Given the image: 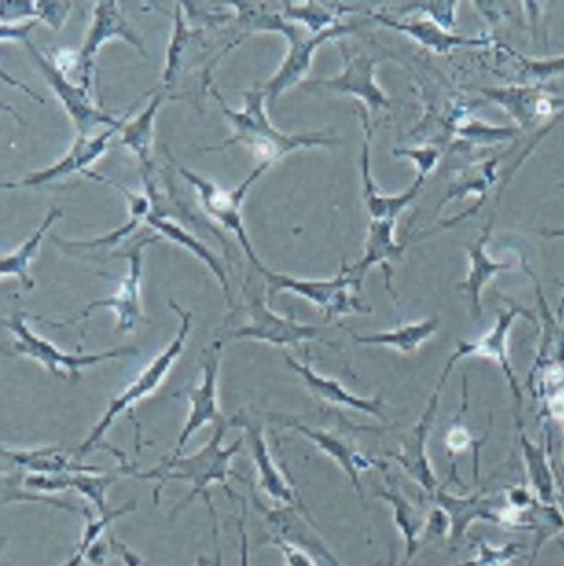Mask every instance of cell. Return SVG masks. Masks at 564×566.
<instances>
[{
    "mask_svg": "<svg viewBox=\"0 0 564 566\" xmlns=\"http://www.w3.org/2000/svg\"><path fill=\"white\" fill-rule=\"evenodd\" d=\"M238 6V24L247 28L249 32H280L285 35L289 43L288 57L283 60L282 66L278 69L274 76L269 77L261 91L265 93L269 105H274L278 98L282 96L288 88L299 85L313 65L316 50L322 44L330 41H338L344 35L357 32V24L349 22H341L337 27L330 28L326 32L313 35L305 28L300 27L296 22L283 19L282 13L269 11L263 4H252V2H233Z\"/></svg>",
    "mask_w": 564,
    "mask_h": 566,
    "instance_id": "6da1fadb",
    "label": "cell"
},
{
    "mask_svg": "<svg viewBox=\"0 0 564 566\" xmlns=\"http://www.w3.org/2000/svg\"><path fill=\"white\" fill-rule=\"evenodd\" d=\"M233 420H221L216 423L213 434L205 446L191 454V457H182L177 462L171 463L166 469H153L142 473L138 469L130 468V465H122L119 473L130 474L135 479L140 480H158L157 490L153 493V502L158 504L160 502V493L168 482H188L191 485L190 495L186 496L185 501L180 502L179 506L175 507L169 518H175L180 512H185L186 507L190 506L191 502L196 501L197 495H207L208 488L212 484H221L224 490L230 493L228 488V476L233 474L230 471V462L232 458L241 451L244 438L233 441L232 446L223 447V438L228 429H232Z\"/></svg>",
    "mask_w": 564,
    "mask_h": 566,
    "instance_id": "7a4b0ae2",
    "label": "cell"
},
{
    "mask_svg": "<svg viewBox=\"0 0 564 566\" xmlns=\"http://www.w3.org/2000/svg\"><path fill=\"white\" fill-rule=\"evenodd\" d=\"M212 94L218 99L223 115L232 122L233 137L224 140L221 146L202 147V151H223L227 147L243 144L254 151L255 157L260 158L261 164L272 166V164L285 157L291 151L302 149V147L337 146L341 144L338 138L330 137L324 133H313V135H285L278 132L272 126L265 111V93L261 88H254L244 94L243 109L233 111L228 107L223 96L212 88Z\"/></svg>",
    "mask_w": 564,
    "mask_h": 566,
    "instance_id": "3957f363",
    "label": "cell"
},
{
    "mask_svg": "<svg viewBox=\"0 0 564 566\" xmlns=\"http://www.w3.org/2000/svg\"><path fill=\"white\" fill-rule=\"evenodd\" d=\"M169 307L180 316V329L177 337L174 338V343L169 344L163 354L155 357L152 365H147V368L142 370L140 376L136 377L135 381L130 382L129 387L125 388L118 398L111 401L105 415L102 416V420L91 430L87 440L83 441L82 446L77 447V451L74 452L77 458L87 457L88 452L96 451L98 447H104V449L111 451L113 447H107V443H104V436L113 427L114 420L125 410L135 407L142 399L157 392V388L163 385L164 379L171 370V366L175 365V360L179 359L180 354L185 352L186 340H188L191 329V313L179 307L174 300H169Z\"/></svg>",
    "mask_w": 564,
    "mask_h": 566,
    "instance_id": "277c9868",
    "label": "cell"
},
{
    "mask_svg": "<svg viewBox=\"0 0 564 566\" xmlns=\"http://www.w3.org/2000/svg\"><path fill=\"white\" fill-rule=\"evenodd\" d=\"M261 276L265 279L269 287V298L283 291L299 294L316 305L327 321H333L337 316L372 313V307L364 305L357 296H353L352 289H361V283L352 273V265H347L346 262H342L341 271L333 280L291 279L285 274L272 273L269 269H265Z\"/></svg>",
    "mask_w": 564,
    "mask_h": 566,
    "instance_id": "5b68a950",
    "label": "cell"
},
{
    "mask_svg": "<svg viewBox=\"0 0 564 566\" xmlns=\"http://www.w3.org/2000/svg\"><path fill=\"white\" fill-rule=\"evenodd\" d=\"M175 166L179 169L180 177H185V179L196 188L197 193H199V199H201L202 208L207 210L208 216L216 219L224 230H230V232L238 238L239 243L243 247L244 254L249 258V262L252 263V268H254L258 273H263L265 268H263V263L260 262V258L255 254L254 247L250 243L249 234H247V229H244L243 224L241 207H243L244 197L249 193L250 186L254 185L255 180L260 179L261 175L265 174V169L271 168V166L260 164V166H258L238 188H233V190H224V188L216 185L212 180L205 179L201 175L194 174V171L185 168V166H180V164L175 163Z\"/></svg>",
    "mask_w": 564,
    "mask_h": 566,
    "instance_id": "8992f818",
    "label": "cell"
},
{
    "mask_svg": "<svg viewBox=\"0 0 564 566\" xmlns=\"http://www.w3.org/2000/svg\"><path fill=\"white\" fill-rule=\"evenodd\" d=\"M11 333H13V344L11 349L17 355L30 357L39 365L44 366L46 370L55 377H72L77 379L83 368L88 366L104 365L107 360H116L127 355L140 354L135 346H124V348L109 349L102 354H65L58 349L55 344L50 343L46 338L39 337L28 327L24 315H15L10 321L2 322Z\"/></svg>",
    "mask_w": 564,
    "mask_h": 566,
    "instance_id": "52a82bcc",
    "label": "cell"
},
{
    "mask_svg": "<svg viewBox=\"0 0 564 566\" xmlns=\"http://www.w3.org/2000/svg\"><path fill=\"white\" fill-rule=\"evenodd\" d=\"M458 357L455 354L447 360L446 368L441 371L440 379L436 382L435 392L430 396L429 405L424 410V415L419 418L418 423L408 430L407 434L401 438L399 451L390 452L388 457L396 460L401 465L403 471L408 474V479H412L427 495L432 496L438 493L441 484L436 476L432 463H430L429 452H427V441H429L430 430L435 429L436 415L440 409L441 392L446 387L447 379L458 365Z\"/></svg>",
    "mask_w": 564,
    "mask_h": 566,
    "instance_id": "ba28073f",
    "label": "cell"
},
{
    "mask_svg": "<svg viewBox=\"0 0 564 566\" xmlns=\"http://www.w3.org/2000/svg\"><path fill=\"white\" fill-rule=\"evenodd\" d=\"M33 60L38 61L39 69L43 72L44 80L49 82L50 88L54 91L55 98L60 99L61 105L65 107L66 113L71 116L72 124L76 127L77 137H91L94 127L98 126H119L127 120L130 111L138 107V104L130 105L124 118H113L107 115L105 111L98 109L93 102V93H88L87 88L83 85L69 82L65 76V71H61L60 66L55 65L52 57L41 52V50L32 43V39L24 43Z\"/></svg>",
    "mask_w": 564,
    "mask_h": 566,
    "instance_id": "9c48e42d",
    "label": "cell"
},
{
    "mask_svg": "<svg viewBox=\"0 0 564 566\" xmlns=\"http://www.w3.org/2000/svg\"><path fill=\"white\" fill-rule=\"evenodd\" d=\"M244 300L250 322L227 333V338H254L276 348H296L310 340H322L321 333L313 326H305L293 318H285L267 305V300L250 283L244 285Z\"/></svg>",
    "mask_w": 564,
    "mask_h": 566,
    "instance_id": "30bf717a",
    "label": "cell"
},
{
    "mask_svg": "<svg viewBox=\"0 0 564 566\" xmlns=\"http://www.w3.org/2000/svg\"><path fill=\"white\" fill-rule=\"evenodd\" d=\"M160 238H142L136 241L135 245L127 249L125 256L129 260V273L119 283L118 291L109 296V298L94 300L80 315L69 321L50 322L38 316V321L43 322L50 327L74 326L77 322L85 321L94 310L98 307H107L116 313V332L133 333L136 324L142 321V300H140V282L142 271H144V251L149 243H157Z\"/></svg>",
    "mask_w": 564,
    "mask_h": 566,
    "instance_id": "8fae6325",
    "label": "cell"
},
{
    "mask_svg": "<svg viewBox=\"0 0 564 566\" xmlns=\"http://www.w3.org/2000/svg\"><path fill=\"white\" fill-rule=\"evenodd\" d=\"M524 316L528 321L533 318L526 310H522L519 305L511 304L510 311H499L497 313V322H494L493 329H489L483 337L477 338V340H460L458 348H456L455 355L458 359L463 357H483V359L494 360L500 366V370L504 371V377L508 379L510 385L511 394H513V401H515V421L516 429L521 432L522 429V390L516 379L515 370L511 366L510 355H508V335H510L511 326L513 322Z\"/></svg>",
    "mask_w": 564,
    "mask_h": 566,
    "instance_id": "7c38bea8",
    "label": "cell"
},
{
    "mask_svg": "<svg viewBox=\"0 0 564 566\" xmlns=\"http://www.w3.org/2000/svg\"><path fill=\"white\" fill-rule=\"evenodd\" d=\"M113 39H124L125 43L135 46L142 55H146V46L140 35L133 30L129 21L125 19L124 11L116 0H102L94 6L93 24L88 28L87 38L80 50L77 71L82 76V85L93 93L94 63L100 49Z\"/></svg>",
    "mask_w": 564,
    "mask_h": 566,
    "instance_id": "4fadbf2b",
    "label": "cell"
},
{
    "mask_svg": "<svg viewBox=\"0 0 564 566\" xmlns=\"http://www.w3.org/2000/svg\"><path fill=\"white\" fill-rule=\"evenodd\" d=\"M221 343H213L202 357V381L190 396V415L186 420L185 429L180 432L177 446L168 460H164L158 469H166L182 458V451L188 446L191 436L201 430L205 424L218 423L223 416L219 412L218 379L219 365H221Z\"/></svg>",
    "mask_w": 564,
    "mask_h": 566,
    "instance_id": "5bb4252c",
    "label": "cell"
},
{
    "mask_svg": "<svg viewBox=\"0 0 564 566\" xmlns=\"http://www.w3.org/2000/svg\"><path fill=\"white\" fill-rule=\"evenodd\" d=\"M432 502L446 513L449 518V546L455 548L474 523L499 524V515L505 506L504 491H482L474 495L456 496L447 493L441 485Z\"/></svg>",
    "mask_w": 564,
    "mask_h": 566,
    "instance_id": "9a60e30c",
    "label": "cell"
},
{
    "mask_svg": "<svg viewBox=\"0 0 564 566\" xmlns=\"http://www.w3.org/2000/svg\"><path fill=\"white\" fill-rule=\"evenodd\" d=\"M346 61L344 71L330 80H316L304 85L305 88H326L332 93L352 94L353 98L361 99L372 113L380 109H390V98L377 85L375 80V60L366 54H352L349 50L342 49Z\"/></svg>",
    "mask_w": 564,
    "mask_h": 566,
    "instance_id": "2e32d148",
    "label": "cell"
},
{
    "mask_svg": "<svg viewBox=\"0 0 564 566\" xmlns=\"http://www.w3.org/2000/svg\"><path fill=\"white\" fill-rule=\"evenodd\" d=\"M125 124L119 126L109 127L107 132L100 133L96 137H77L74 146L69 149L65 157L61 158L60 163H55L50 168L41 169L35 174L28 175L27 179L17 180V182H4L2 190H22V188H39V186L50 185L54 180L63 179L72 174H87V168L91 164L96 163L100 158L104 157L111 146V138L124 129Z\"/></svg>",
    "mask_w": 564,
    "mask_h": 566,
    "instance_id": "e0dca14e",
    "label": "cell"
},
{
    "mask_svg": "<svg viewBox=\"0 0 564 566\" xmlns=\"http://www.w3.org/2000/svg\"><path fill=\"white\" fill-rule=\"evenodd\" d=\"M254 506L260 507V512L267 517V523L271 526L272 539L285 541L289 545L296 546L300 551L307 552L311 557H315L321 566H342L337 557L333 556L330 548L324 545V541L316 535L313 524L305 523L302 517V510L294 506L267 507L261 504L258 496L252 495ZM305 517H310L304 513Z\"/></svg>",
    "mask_w": 564,
    "mask_h": 566,
    "instance_id": "ac0fdd59",
    "label": "cell"
},
{
    "mask_svg": "<svg viewBox=\"0 0 564 566\" xmlns=\"http://www.w3.org/2000/svg\"><path fill=\"white\" fill-rule=\"evenodd\" d=\"M233 427H243L249 438L250 452L254 458V465L258 469V480H260L261 490L265 491L267 496L280 504V506H294L307 513L304 504L300 501L299 493L291 488L285 474L276 468L272 460L271 449L267 443L263 427L255 421H249L243 415L233 416ZM310 515V513H307Z\"/></svg>",
    "mask_w": 564,
    "mask_h": 566,
    "instance_id": "d6986e66",
    "label": "cell"
},
{
    "mask_svg": "<svg viewBox=\"0 0 564 566\" xmlns=\"http://www.w3.org/2000/svg\"><path fill=\"white\" fill-rule=\"evenodd\" d=\"M357 115L363 122L364 142L363 158H361V169H363L364 202L368 208L372 221H383V219L399 218V213L412 205L414 199H418L419 191L424 188L427 177L418 175L414 185L407 191H403L399 196H383L375 186L374 177H372V157H369V144H372V124H369L368 109L364 105H358Z\"/></svg>",
    "mask_w": 564,
    "mask_h": 566,
    "instance_id": "ffe728a7",
    "label": "cell"
},
{
    "mask_svg": "<svg viewBox=\"0 0 564 566\" xmlns=\"http://www.w3.org/2000/svg\"><path fill=\"white\" fill-rule=\"evenodd\" d=\"M283 359L288 360V365L296 371V376L304 381L305 387L310 388V392L324 403L374 416L380 421L386 420L383 396L369 399L358 398L355 394L349 392L347 388H344V385L338 382L337 379L321 376L318 371L313 370V366L307 360L294 359L293 355L289 354L283 355Z\"/></svg>",
    "mask_w": 564,
    "mask_h": 566,
    "instance_id": "44dd1931",
    "label": "cell"
},
{
    "mask_svg": "<svg viewBox=\"0 0 564 566\" xmlns=\"http://www.w3.org/2000/svg\"><path fill=\"white\" fill-rule=\"evenodd\" d=\"M394 232H396V219L369 221L364 256L355 265H352V273L355 274L358 283H363L369 269L379 265L385 271L386 291L394 296V300H397L396 291L391 287L394 263L401 260L403 254L407 251L408 241L397 243Z\"/></svg>",
    "mask_w": 564,
    "mask_h": 566,
    "instance_id": "7402d4cb",
    "label": "cell"
},
{
    "mask_svg": "<svg viewBox=\"0 0 564 566\" xmlns=\"http://www.w3.org/2000/svg\"><path fill=\"white\" fill-rule=\"evenodd\" d=\"M283 423L300 432L307 440L313 441L324 454L332 458L333 462L337 463L338 468L347 474V479L361 496H364L361 471H368L372 468L385 469L383 463L372 460L364 452L357 451L349 441L344 440L335 432L313 429L310 424L299 423V421H283Z\"/></svg>",
    "mask_w": 564,
    "mask_h": 566,
    "instance_id": "603a6c76",
    "label": "cell"
},
{
    "mask_svg": "<svg viewBox=\"0 0 564 566\" xmlns=\"http://www.w3.org/2000/svg\"><path fill=\"white\" fill-rule=\"evenodd\" d=\"M369 15L380 27L405 33L432 54H449L458 46H489L491 44L489 39L466 38V35L447 32L430 19H397V17L386 15V13H369Z\"/></svg>",
    "mask_w": 564,
    "mask_h": 566,
    "instance_id": "cb8c5ba5",
    "label": "cell"
},
{
    "mask_svg": "<svg viewBox=\"0 0 564 566\" xmlns=\"http://www.w3.org/2000/svg\"><path fill=\"white\" fill-rule=\"evenodd\" d=\"M2 460L11 473L22 474H63L100 473L102 469L82 465L69 458L61 447H35V449H2Z\"/></svg>",
    "mask_w": 564,
    "mask_h": 566,
    "instance_id": "d4e9b609",
    "label": "cell"
},
{
    "mask_svg": "<svg viewBox=\"0 0 564 566\" xmlns=\"http://www.w3.org/2000/svg\"><path fill=\"white\" fill-rule=\"evenodd\" d=\"M491 232H493V219L483 227L480 238H478L477 241H472L471 245L466 247L471 268H469L466 282L458 283V289L469 296V307H471L472 318H480V316H482V302H480V296H482V291L485 289V285H488L497 274L513 269V263L497 262V260L489 256L485 247H488Z\"/></svg>",
    "mask_w": 564,
    "mask_h": 566,
    "instance_id": "484cf974",
    "label": "cell"
},
{
    "mask_svg": "<svg viewBox=\"0 0 564 566\" xmlns=\"http://www.w3.org/2000/svg\"><path fill=\"white\" fill-rule=\"evenodd\" d=\"M522 268H524L528 276L535 283L539 313H541V321H543V338H541V344H539L537 357L533 360L532 370L528 374L526 385L532 387L539 374L546 370V368H552V366L564 368V322L560 321L557 316L552 315L549 302L544 298L541 282L533 274L532 269L528 268L526 260H522Z\"/></svg>",
    "mask_w": 564,
    "mask_h": 566,
    "instance_id": "4316f807",
    "label": "cell"
},
{
    "mask_svg": "<svg viewBox=\"0 0 564 566\" xmlns=\"http://www.w3.org/2000/svg\"><path fill=\"white\" fill-rule=\"evenodd\" d=\"M519 438H521L522 460H524L533 495L537 496V501L543 504L561 506L560 491H557V482H555L554 469L550 460L549 432H544V440L541 443L530 440L524 430L519 432Z\"/></svg>",
    "mask_w": 564,
    "mask_h": 566,
    "instance_id": "83f0119b",
    "label": "cell"
},
{
    "mask_svg": "<svg viewBox=\"0 0 564 566\" xmlns=\"http://www.w3.org/2000/svg\"><path fill=\"white\" fill-rule=\"evenodd\" d=\"M375 495L388 502L394 510V523L407 545V563L412 562V557L418 554L421 545H425V532L429 526L430 510L425 512L412 501H408L396 484L385 485V488L380 485Z\"/></svg>",
    "mask_w": 564,
    "mask_h": 566,
    "instance_id": "f1b7e54d",
    "label": "cell"
},
{
    "mask_svg": "<svg viewBox=\"0 0 564 566\" xmlns=\"http://www.w3.org/2000/svg\"><path fill=\"white\" fill-rule=\"evenodd\" d=\"M87 175L91 179L107 182V185L114 186L116 190L124 193L125 199L129 202L130 219L124 227H119L118 230H114L109 235H104V238H98V240L63 241L60 240V238H54L65 251H88V249H98V247H113L118 245V243H124V240H127L142 223H146L147 218L153 213L152 197L133 193V191L127 190L124 186H119L118 182H113V180L107 179V177H102V175L91 174V171H88Z\"/></svg>",
    "mask_w": 564,
    "mask_h": 566,
    "instance_id": "f546056e",
    "label": "cell"
},
{
    "mask_svg": "<svg viewBox=\"0 0 564 566\" xmlns=\"http://www.w3.org/2000/svg\"><path fill=\"white\" fill-rule=\"evenodd\" d=\"M146 223L149 224L155 232L166 238V240L174 241V243H177L179 247H185L194 256L199 258V260L212 271L213 276L219 280L221 287H223V293L227 294L228 304L232 305V293H230V282H228L227 271H224L223 265L219 262V258L216 256L201 240H197L196 235L190 234L185 227H180L179 223H175L171 219L166 218L164 213L155 212V210H153L152 216L147 218Z\"/></svg>",
    "mask_w": 564,
    "mask_h": 566,
    "instance_id": "4dcf8cb0",
    "label": "cell"
},
{
    "mask_svg": "<svg viewBox=\"0 0 564 566\" xmlns=\"http://www.w3.org/2000/svg\"><path fill=\"white\" fill-rule=\"evenodd\" d=\"M166 102V94L157 93L152 102L147 104L146 109L136 116L135 120L127 122L122 129L119 144L129 147L135 153L136 158L140 160L144 177H153V138H155V118L160 107Z\"/></svg>",
    "mask_w": 564,
    "mask_h": 566,
    "instance_id": "1f68e13d",
    "label": "cell"
},
{
    "mask_svg": "<svg viewBox=\"0 0 564 566\" xmlns=\"http://www.w3.org/2000/svg\"><path fill=\"white\" fill-rule=\"evenodd\" d=\"M440 316L435 315L421 322L396 327L391 332L353 335V340L366 346H385V348L396 349L399 354H416L430 337H435L436 332L440 329Z\"/></svg>",
    "mask_w": 564,
    "mask_h": 566,
    "instance_id": "d6a6232c",
    "label": "cell"
},
{
    "mask_svg": "<svg viewBox=\"0 0 564 566\" xmlns=\"http://www.w3.org/2000/svg\"><path fill=\"white\" fill-rule=\"evenodd\" d=\"M361 11V6L338 4V2H285L283 4L282 15L288 21L296 22L300 27L305 28L313 35L326 32L330 28L341 24L342 15Z\"/></svg>",
    "mask_w": 564,
    "mask_h": 566,
    "instance_id": "836d02e7",
    "label": "cell"
},
{
    "mask_svg": "<svg viewBox=\"0 0 564 566\" xmlns=\"http://www.w3.org/2000/svg\"><path fill=\"white\" fill-rule=\"evenodd\" d=\"M63 213L65 212H63L61 208H50L46 218L43 219V223L39 224L35 232L30 235V240L24 241L17 251L2 256V260H0V276H2V279L15 276L24 287H35V282H33L32 274H30V263H32L33 258L38 254L39 247L43 243L44 235L49 232L50 227H52L58 219L63 218Z\"/></svg>",
    "mask_w": 564,
    "mask_h": 566,
    "instance_id": "e575fe53",
    "label": "cell"
},
{
    "mask_svg": "<svg viewBox=\"0 0 564 566\" xmlns=\"http://www.w3.org/2000/svg\"><path fill=\"white\" fill-rule=\"evenodd\" d=\"M480 93L485 94L494 104H499L502 109L508 111L519 129H528L541 118L539 115V105L543 102L546 94L539 87H500L482 88Z\"/></svg>",
    "mask_w": 564,
    "mask_h": 566,
    "instance_id": "d590c367",
    "label": "cell"
},
{
    "mask_svg": "<svg viewBox=\"0 0 564 566\" xmlns=\"http://www.w3.org/2000/svg\"><path fill=\"white\" fill-rule=\"evenodd\" d=\"M135 510L136 502H127V504L118 507V510H113V512H107L105 515H100V518H94L93 513L87 510V512H85L87 526H85V532H83L82 543H80L76 552H74V556L71 557V562L66 563L65 566H82L83 562L91 556V552L94 551V546L98 543L100 535L104 534L105 530L109 528L111 523L122 517V515L135 512Z\"/></svg>",
    "mask_w": 564,
    "mask_h": 566,
    "instance_id": "8d00e7d4",
    "label": "cell"
},
{
    "mask_svg": "<svg viewBox=\"0 0 564 566\" xmlns=\"http://www.w3.org/2000/svg\"><path fill=\"white\" fill-rule=\"evenodd\" d=\"M191 41V32L188 30L185 17H182V4L177 2L175 4V28L171 41L168 46V57H166V69H164L163 82L166 87H171L180 71H182V63H185L186 50Z\"/></svg>",
    "mask_w": 564,
    "mask_h": 566,
    "instance_id": "74e56055",
    "label": "cell"
},
{
    "mask_svg": "<svg viewBox=\"0 0 564 566\" xmlns=\"http://www.w3.org/2000/svg\"><path fill=\"white\" fill-rule=\"evenodd\" d=\"M118 476H100L98 473H74L71 476V490L93 502L100 515L107 513V491Z\"/></svg>",
    "mask_w": 564,
    "mask_h": 566,
    "instance_id": "f35d334b",
    "label": "cell"
},
{
    "mask_svg": "<svg viewBox=\"0 0 564 566\" xmlns=\"http://www.w3.org/2000/svg\"><path fill=\"white\" fill-rule=\"evenodd\" d=\"M488 434L483 436L482 440H474L471 432L466 429V424H461L456 418L455 423L451 424V429L447 430L446 447L447 454L455 458L456 454L472 449V480L477 482L478 474H480V447L485 443Z\"/></svg>",
    "mask_w": 564,
    "mask_h": 566,
    "instance_id": "ab89813d",
    "label": "cell"
},
{
    "mask_svg": "<svg viewBox=\"0 0 564 566\" xmlns=\"http://www.w3.org/2000/svg\"><path fill=\"white\" fill-rule=\"evenodd\" d=\"M205 502H207L208 512H210V517H212V532H213V546H216V559H213V566H223V554H221V548H219V526H218V513H216V507H213L212 496L210 493L207 495H202ZM241 502V517L238 518V530L239 537H241V548H239V566H250V543H249V532H247V506H244L243 501Z\"/></svg>",
    "mask_w": 564,
    "mask_h": 566,
    "instance_id": "60d3db41",
    "label": "cell"
},
{
    "mask_svg": "<svg viewBox=\"0 0 564 566\" xmlns=\"http://www.w3.org/2000/svg\"><path fill=\"white\" fill-rule=\"evenodd\" d=\"M458 135L472 144H497V142L513 140L516 135H521V129L489 126L483 122L469 120L458 127Z\"/></svg>",
    "mask_w": 564,
    "mask_h": 566,
    "instance_id": "b9f144b4",
    "label": "cell"
},
{
    "mask_svg": "<svg viewBox=\"0 0 564 566\" xmlns=\"http://www.w3.org/2000/svg\"><path fill=\"white\" fill-rule=\"evenodd\" d=\"M522 551H524V546L516 545V543L497 548L485 541H478L477 557L456 566H510L522 556Z\"/></svg>",
    "mask_w": 564,
    "mask_h": 566,
    "instance_id": "7bdbcfd3",
    "label": "cell"
},
{
    "mask_svg": "<svg viewBox=\"0 0 564 566\" xmlns=\"http://www.w3.org/2000/svg\"><path fill=\"white\" fill-rule=\"evenodd\" d=\"M456 6L458 2H412L403 8L401 13H425L427 19L435 21L438 27L447 32H452L456 28Z\"/></svg>",
    "mask_w": 564,
    "mask_h": 566,
    "instance_id": "ee69618b",
    "label": "cell"
},
{
    "mask_svg": "<svg viewBox=\"0 0 564 566\" xmlns=\"http://www.w3.org/2000/svg\"><path fill=\"white\" fill-rule=\"evenodd\" d=\"M2 24H17L21 21H41V0H4L0 2Z\"/></svg>",
    "mask_w": 564,
    "mask_h": 566,
    "instance_id": "f6af8a7d",
    "label": "cell"
},
{
    "mask_svg": "<svg viewBox=\"0 0 564 566\" xmlns=\"http://www.w3.org/2000/svg\"><path fill=\"white\" fill-rule=\"evenodd\" d=\"M396 157L410 158L418 166V175H427L436 168L440 160V151L436 147H419V149H394Z\"/></svg>",
    "mask_w": 564,
    "mask_h": 566,
    "instance_id": "bcb514c9",
    "label": "cell"
},
{
    "mask_svg": "<svg viewBox=\"0 0 564 566\" xmlns=\"http://www.w3.org/2000/svg\"><path fill=\"white\" fill-rule=\"evenodd\" d=\"M516 60L524 63V72H522V80L526 82H535V80H546L549 76L564 72V57L561 60L552 61H524L515 55Z\"/></svg>",
    "mask_w": 564,
    "mask_h": 566,
    "instance_id": "7dc6e473",
    "label": "cell"
},
{
    "mask_svg": "<svg viewBox=\"0 0 564 566\" xmlns=\"http://www.w3.org/2000/svg\"><path fill=\"white\" fill-rule=\"evenodd\" d=\"M541 405V415H539V423H550V421H564V385L555 388L552 392L546 394Z\"/></svg>",
    "mask_w": 564,
    "mask_h": 566,
    "instance_id": "c3c4849f",
    "label": "cell"
},
{
    "mask_svg": "<svg viewBox=\"0 0 564 566\" xmlns=\"http://www.w3.org/2000/svg\"><path fill=\"white\" fill-rule=\"evenodd\" d=\"M265 537L267 539H263V543L276 546L278 551L282 552L283 557H285L288 566H321L315 557H311L307 552L300 551V548L289 545L285 541L272 539L269 535H265Z\"/></svg>",
    "mask_w": 564,
    "mask_h": 566,
    "instance_id": "681fc988",
    "label": "cell"
},
{
    "mask_svg": "<svg viewBox=\"0 0 564 566\" xmlns=\"http://www.w3.org/2000/svg\"><path fill=\"white\" fill-rule=\"evenodd\" d=\"M72 11V2H41V22L54 30L65 27L66 17Z\"/></svg>",
    "mask_w": 564,
    "mask_h": 566,
    "instance_id": "f907efd6",
    "label": "cell"
},
{
    "mask_svg": "<svg viewBox=\"0 0 564 566\" xmlns=\"http://www.w3.org/2000/svg\"><path fill=\"white\" fill-rule=\"evenodd\" d=\"M41 24V21H28V22H17V24H2L0 27V38L4 43H11V41H15V43H27L30 41V33L35 30V28Z\"/></svg>",
    "mask_w": 564,
    "mask_h": 566,
    "instance_id": "816d5d0a",
    "label": "cell"
},
{
    "mask_svg": "<svg viewBox=\"0 0 564 566\" xmlns=\"http://www.w3.org/2000/svg\"><path fill=\"white\" fill-rule=\"evenodd\" d=\"M113 548L119 557H122V562H124L125 566H142L140 557L136 556L135 552L129 551L127 546L122 545V543H116L113 541Z\"/></svg>",
    "mask_w": 564,
    "mask_h": 566,
    "instance_id": "f5cc1de1",
    "label": "cell"
},
{
    "mask_svg": "<svg viewBox=\"0 0 564 566\" xmlns=\"http://www.w3.org/2000/svg\"><path fill=\"white\" fill-rule=\"evenodd\" d=\"M543 235H546V238H564V229H544Z\"/></svg>",
    "mask_w": 564,
    "mask_h": 566,
    "instance_id": "db71d44e",
    "label": "cell"
},
{
    "mask_svg": "<svg viewBox=\"0 0 564 566\" xmlns=\"http://www.w3.org/2000/svg\"><path fill=\"white\" fill-rule=\"evenodd\" d=\"M564 287V285H563ZM557 318H560V321H563L564 318V293H563V296H561V302H560V307H557Z\"/></svg>",
    "mask_w": 564,
    "mask_h": 566,
    "instance_id": "11a10c76",
    "label": "cell"
},
{
    "mask_svg": "<svg viewBox=\"0 0 564 566\" xmlns=\"http://www.w3.org/2000/svg\"><path fill=\"white\" fill-rule=\"evenodd\" d=\"M196 566H213V562H210V559H207V557L201 556L199 559H197Z\"/></svg>",
    "mask_w": 564,
    "mask_h": 566,
    "instance_id": "9f6ffc18",
    "label": "cell"
},
{
    "mask_svg": "<svg viewBox=\"0 0 564 566\" xmlns=\"http://www.w3.org/2000/svg\"><path fill=\"white\" fill-rule=\"evenodd\" d=\"M396 559H397L396 551H394V548H391V551H390V562H388V566H396Z\"/></svg>",
    "mask_w": 564,
    "mask_h": 566,
    "instance_id": "6f0895ef",
    "label": "cell"
},
{
    "mask_svg": "<svg viewBox=\"0 0 564 566\" xmlns=\"http://www.w3.org/2000/svg\"><path fill=\"white\" fill-rule=\"evenodd\" d=\"M557 541H560L561 548H563V551H564V541L563 539H557Z\"/></svg>",
    "mask_w": 564,
    "mask_h": 566,
    "instance_id": "680465c9",
    "label": "cell"
},
{
    "mask_svg": "<svg viewBox=\"0 0 564 566\" xmlns=\"http://www.w3.org/2000/svg\"><path fill=\"white\" fill-rule=\"evenodd\" d=\"M563 429H564V421H563ZM563 463H564V457H563Z\"/></svg>",
    "mask_w": 564,
    "mask_h": 566,
    "instance_id": "91938a15",
    "label": "cell"
}]
</instances>
